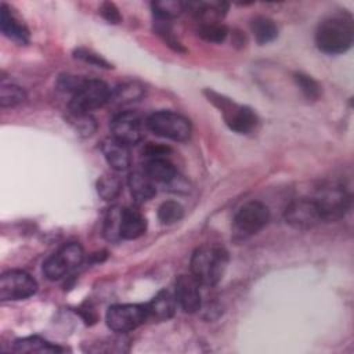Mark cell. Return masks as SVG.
<instances>
[{"mask_svg":"<svg viewBox=\"0 0 354 354\" xmlns=\"http://www.w3.org/2000/svg\"><path fill=\"white\" fill-rule=\"evenodd\" d=\"M354 40L353 18L340 12L325 18L317 28L315 44L326 54H342L347 51Z\"/></svg>","mask_w":354,"mask_h":354,"instance_id":"6da1fadb","label":"cell"},{"mask_svg":"<svg viewBox=\"0 0 354 354\" xmlns=\"http://www.w3.org/2000/svg\"><path fill=\"white\" fill-rule=\"evenodd\" d=\"M228 253L218 245H203L191 257V274L201 285H217L227 268Z\"/></svg>","mask_w":354,"mask_h":354,"instance_id":"7a4b0ae2","label":"cell"},{"mask_svg":"<svg viewBox=\"0 0 354 354\" xmlns=\"http://www.w3.org/2000/svg\"><path fill=\"white\" fill-rule=\"evenodd\" d=\"M111 93L112 90L102 80L83 79L80 86L72 93L69 112L90 113L109 102Z\"/></svg>","mask_w":354,"mask_h":354,"instance_id":"3957f363","label":"cell"},{"mask_svg":"<svg viewBox=\"0 0 354 354\" xmlns=\"http://www.w3.org/2000/svg\"><path fill=\"white\" fill-rule=\"evenodd\" d=\"M207 94H209V101H212L216 106L220 108L227 126L232 131L239 134H248L256 127L259 119L252 108L245 105H238L234 101L224 98L223 95L213 91H207Z\"/></svg>","mask_w":354,"mask_h":354,"instance_id":"277c9868","label":"cell"},{"mask_svg":"<svg viewBox=\"0 0 354 354\" xmlns=\"http://www.w3.org/2000/svg\"><path fill=\"white\" fill-rule=\"evenodd\" d=\"M270 221L268 207L259 202L250 201L239 207L232 220V232L235 238L245 239L261 231Z\"/></svg>","mask_w":354,"mask_h":354,"instance_id":"5b68a950","label":"cell"},{"mask_svg":"<svg viewBox=\"0 0 354 354\" xmlns=\"http://www.w3.org/2000/svg\"><path fill=\"white\" fill-rule=\"evenodd\" d=\"M147 127L153 134L173 141H185L191 136L189 120L171 111L153 112L147 119Z\"/></svg>","mask_w":354,"mask_h":354,"instance_id":"8992f818","label":"cell"},{"mask_svg":"<svg viewBox=\"0 0 354 354\" xmlns=\"http://www.w3.org/2000/svg\"><path fill=\"white\" fill-rule=\"evenodd\" d=\"M84 259L83 248L76 242L61 246L43 263V272L50 281H58L77 268Z\"/></svg>","mask_w":354,"mask_h":354,"instance_id":"52a82bcc","label":"cell"},{"mask_svg":"<svg viewBox=\"0 0 354 354\" xmlns=\"http://www.w3.org/2000/svg\"><path fill=\"white\" fill-rule=\"evenodd\" d=\"M314 201L324 221L340 220L350 209V195L346 188L339 184L324 185L317 192Z\"/></svg>","mask_w":354,"mask_h":354,"instance_id":"ba28073f","label":"cell"},{"mask_svg":"<svg viewBox=\"0 0 354 354\" xmlns=\"http://www.w3.org/2000/svg\"><path fill=\"white\" fill-rule=\"evenodd\" d=\"M105 319L111 330L126 333L148 321V313L145 304H115L108 308Z\"/></svg>","mask_w":354,"mask_h":354,"instance_id":"9c48e42d","label":"cell"},{"mask_svg":"<svg viewBox=\"0 0 354 354\" xmlns=\"http://www.w3.org/2000/svg\"><path fill=\"white\" fill-rule=\"evenodd\" d=\"M36 290L37 282L25 271L11 270L0 277V299L3 301L28 299Z\"/></svg>","mask_w":354,"mask_h":354,"instance_id":"30bf717a","label":"cell"},{"mask_svg":"<svg viewBox=\"0 0 354 354\" xmlns=\"http://www.w3.org/2000/svg\"><path fill=\"white\" fill-rule=\"evenodd\" d=\"M285 220L297 230H310L324 221L314 199L292 201L285 209Z\"/></svg>","mask_w":354,"mask_h":354,"instance_id":"8fae6325","label":"cell"},{"mask_svg":"<svg viewBox=\"0 0 354 354\" xmlns=\"http://www.w3.org/2000/svg\"><path fill=\"white\" fill-rule=\"evenodd\" d=\"M112 138L130 147L141 140V120L136 112L118 113L111 122Z\"/></svg>","mask_w":354,"mask_h":354,"instance_id":"7c38bea8","label":"cell"},{"mask_svg":"<svg viewBox=\"0 0 354 354\" xmlns=\"http://www.w3.org/2000/svg\"><path fill=\"white\" fill-rule=\"evenodd\" d=\"M199 286V281L192 274H183L176 279L174 297L185 313L192 314L201 310L202 297Z\"/></svg>","mask_w":354,"mask_h":354,"instance_id":"4fadbf2b","label":"cell"},{"mask_svg":"<svg viewBox=\"0 0 354 354\" xmlns=\"http://www.w3.org/2000/svg\"><path fill=\"white\" fill-rule=\"evenodd\" d=\"M176 297L169 290H160L155 297L145 304L148 319L153 321H167L170 319L176 313Z\"/></svg>","mask_w":354,"mask_h":354,"instance_id":"5bb4252c","label":"cell"},{"mask_svg":"<svg viewBox=\"0 0 354 354\" xmlns=\"http://www.w3.org/2000/svg\"><path fill=\"white\" fill-rule=\"evenodd\" d=\"M101 151L104 153L105 160L108 165L116 170V171H123L130 166V152L129 147L116 141L115 138H106L102 141Z\"/></svg>","mask_w":354,"mask_h":354,"instance_id":"9a60e30c","label":"cell"},{"mask_svg":"<svg viewBox=\"0 0 354 354\" xmlns=\"http://www.w3.org/2000/svg\"><path fill=\"white\" fill-rule=\"evenodd\" d=\"M0 28L1 32L11 40L26 44L29 41V30L28 28L14 15L11 8L7 4L1 6V15H0Z\"/></svg>","mask_w":354,"mask_h":354,"instance_id":"2e32d148","label":"cell"},{"mask_svg":"<svg viewBox=\"0 0 354 354\" xmlns=\"http://www.w3.org/2000/svg\"><path fill=\"white\" fill-rule=\"evenodd\" d=\"M147 231L145 217L136 209L123 207L122 210V224H120V238L122 239H137L142 236Z\"/></svg>","mask_w":354,"mask_h":354,"instance_id":"e0dca14e","label":"cell"},{"mask_svg":"<svg viewBox=\"0 0 354 354\" xmlns=\"http://www.w3.org/2000/svg\"><path fill=\"white\" fill-rule=\"evenodd\" d=\"M144 173L155 183H171L177 173L170 160L166 158H148L144 162Z\"/></svg>","mask_w":354,"mask_h":354,"instance_id":"ac0fdd59","label":"cell"},{"mask_svg":"<svg viewBox=\"0 0 354 354\" xmlns=\"http://www.w3.org/2000/svg\"><path fill=\"white\" fill-rule=\"evenodd\" d=\"M127 183H129L130 194L137 203L147 202L156 194L153 181L144 171L130 173Z\"/></svg>","mask_w":354,"mask_h":354,"instance_id":"d6986e66","label":"cell"},{"mask_svg":"<svg viewBox=\"0 0 354 354\" xmlns=\"http://www.w3.org/2000/svg\"><path fill=\"white\" fill-rule=\"evenodd\" d=\"M12 350L17 353H41V354H54V353L64 351V348H61L59 346L53 344L40 336H28V337L17 339L14 342Z\"/></svg>","mask_w":354,"mask_h":354,"instance_id":"ffe728a7","label":"cell"},{"mask_svg":"<svg viewBox=\"0 0 354 354\" xmlns=\"http://www.w3.org/2000/svg\"><path fill=\"white\" fill-rule=\"evenodd\" d=\"M250 30L254 36V40L259 44H267L277 39L278 36V26L277 24L264 15L254 17L250 22Z\"/></svg>","mask_w":354,"mask_h":354,"instance_id":"44dd1931","label":"cell"},{"mask_svg":"<svg viewBox=\"0 0 354 354\" xmlns=\"http://www.w3.org/2000/svg\"><path fill=\"white\" fill-rule=\"evenodd\" d=\"M151 8L158 21H169L178 17L185 10V3L180 0L152 1Z\"/></svg>","mask_w":354,"mask_h":354,"instance_id":"7402d4cb","label":"cell"},{"mask_svg":"<svg viewBox=\"0 0 354 354\" xmlns=\"http://www.w3.org/2000/svg\"><path fill=\"white\" fill-rule=\"evenodd\" d=\"M122 191V181L113 173L102 174L97 181V192L104 201L115 199Z\"/></svg>","mask_w":354,"mask_h":354,"instance_id":"603a6c76","label":"cell"},{"mask_svg":"<svg viewBox=\"0 0 354 354\" xmlns=\"http://www.w3.org/2000/svg\"><path fill=\"white\" fill-rule=\"evenodd\" d=\"M198 35L205 41L209 43H223L228 36V29L224 24L216 22H202L198 28Z\"/></svg>","mask_w":354,"mask_h":354,"instance_id":"cb8c5ba5","label":"cell"},{"mask_svg":"<svg viewBox=\"0 0 354 354\" xmlns=\"http://www.w3.org/2000/svg\"><path fill=\"white\" fill-rule=\"evenodd\" d=\"M144 94L142 86L138 83H124L122 86H118L112 93H111V101H115L116 104H126L138 100Z\"/></svg>","mask_w":354,"mask_h":354,"instance_id":"d4e9b609","label":"cell"},{"mask_svg":"<svg viewBox=\"0 0 354 354\" xmlns=\"http://www.w3.org/2000/svg\"><path fill=\"white\" fill-rule=\"evenodd\" d=\"M122 210L123 207H112L106 213L105 221H104V235L108 241L116 242L120 238V224H122Z\"/></svg>","mask_w":354,"mask_h":354,"instance_id":"484cf974","label":"cell"},{"mask_svg":"<svg viewBox=\"0 0 354 354\" xmlns=\"http://www.w3.org/2000/svg\"><path fill=\"white\" fill-rule=\"evenodd\" d=\"M68 122L75 129V131H77V134H80L83 137L91 136L95 131V129H97L95 120H94V118L90 113L69 112Z\"/></svg>","mask_w":354,"mask_h":354,"instance_id":"4316f807","label":"cell"},{"mask_svg":"<svg viewBox=\"0 0 354 354\" xmlns=\"http://www.w3.org/2000/svg\"><path fill=\"white\" fill-rule=\"evenodd\" d=\"M183 216H184V207L174 201H166L158 209V218L165 225H171L180 221Z\"/></svg>","mask_w":354,"mask_h":354,"instance_id":"83f0119b","label":"cell"},{"mask_svg":"<svg viewBox=\"0 0 354 354\" xmlns=\"http://www.w3.org/2000/svg\"><path fill=\"white\" fill-rule=\"evenodd\" d=\"M26 98V93L24 88L15 84H1L0 90V106L1 108H12L24 102Z\"/></svg>","mask_w":354,"mask_h":354,"instance_id":"f1b7e54d","label":"cell"},{"mask_svg":"<svg viewBox=\"0 0 354 354\" xmlns=\"http://www.w3.org/2000/svg\"><path fill=\"white\" fill-rule=\"evenodd\" d=\"M293 79L301 93L308 98V100H317L321 95V86L315 79L311 76L303 73V72H296L293 75Z\"/></svg>","mask_w":354,"mask_h":354,"instance_id":"f546056e","label":"cell"},{"mask_svg":"<svg viewBox=\"0 0 354 354\" xmlns=\"http://www.w3.org/2000/svg\"><path fill=\"white\" fill-rule=\"evenodd\" d=\"M155 32L156 35H159L163 41L170 46L174 51H178V53H184L185 50L183 48L181 43L178 41V39H176V36L173 35V30L170 28V25L167 24V21H158L156 25H155Z\"/></svg>","mask_w":354,"mask_h":354,"instance_id":"4dcf8cb0","label":"cell"},{"mask_svg":"<svg viewBox=\"0 0 354 354\" xmlns=\"http://www.w3.org/2000/svg\"><path fill=\"white\" fill-rule=\"evenodd\" d=\"M73 55H75V58H77L86 64L98 66V68H106V69L112 68V65L105 58H102L100 54H97L91 50H87V48H76L73 51Z\"/></svg>","mask_w":354,"mask_h":354,"instance_id":"1f68e13d","label":"cell"},{"mask_svg":"<svg viewBox=\"0 0 354 354\" xmlns=\"http://www.w3.org/2000/svg\"><path fill=\"white\" fill-rule=\"evenodd\" d=\"M100 14L109 24H119L122 21V15L119 12V8L113 3H111V1H105V3L101 4Z\"/></svg>","mask_w":354,"mask_h":354,"instance_id":"d6a6232c","label":"cell"},{"mask_svg":"<svg viewBox=\"0 0 354 354\" xmlns=\"http://www.w3.org/2000/svg\"><path fill=\"white\" fill-rule=\"evenodd\" d=\"M170 152L169 147L160 145V144H153V142H148L145 145V148L142 149V153L145 156V159L148 158H166V155Z\"/></svg>","mask_w":354,"mask_h":354,"instance_id":"836d02e7","label":"cell"}]
</instances>
